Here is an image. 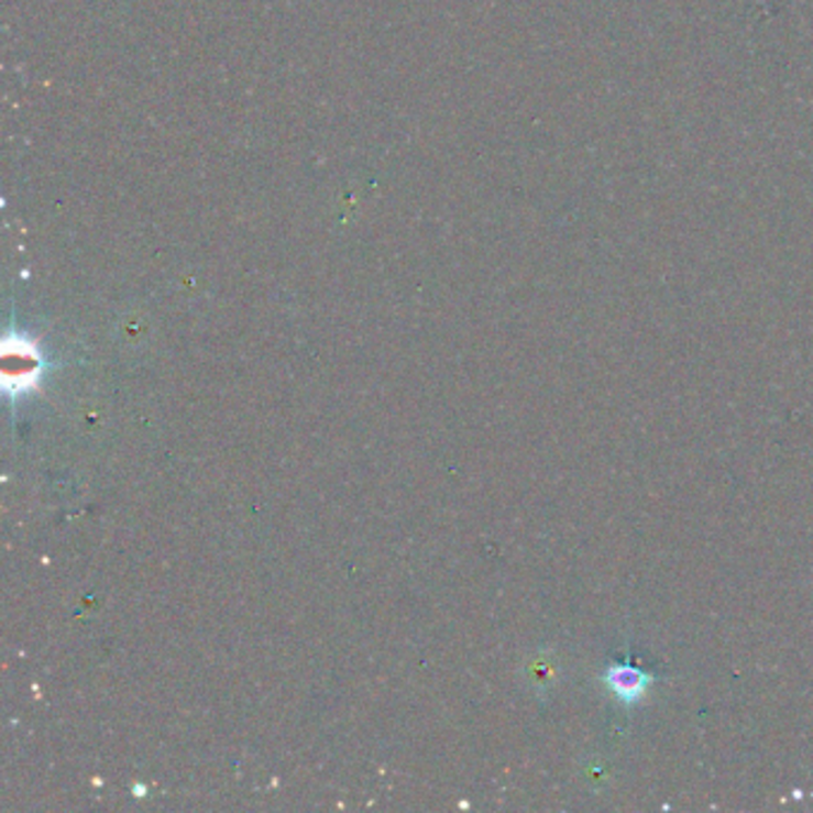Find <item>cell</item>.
<instances>
[{
  "instance_id": "cell-1",
  "label": "cell",
  "mask_w": 813,
  "mask_h": 813,
  "mask_svg": "<svg viewBox=\"0 0 813 813\" xmlns=\"http://www.w3.org/2000/svg\"><path fill=\"white\" fill-rule=\"evenodd\" d=\"M604 682H606V688L620 699V702L633 704L647 694L653 678L630 663H616L606 670Z\"/></svg>"
}]
</instances>
